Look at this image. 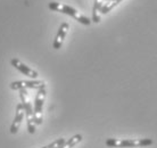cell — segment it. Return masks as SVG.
Instances as JSON below:
<instances>
[{
  "mask_svg": "<svg viewBox=\"0 0 157 148\" xmlns=\"http://www.w3.org/2000/svg\"><path fill=\"white\" fill-rule=\"evenodd\" d=\"M48 7H49V9L54 10V12H59V13H63V14H66V15L71 16L75 21L80 22V23L83 24V25H90L91 24V21L89 20L88 17H86V16L82 15V14H80L75 8L71 7V6H68V5H64V4L56 2V1H51V2H49Z\"/></svg>",
  "mask_w": 157,
  "mask_h": 148,
  "instance_id": "1",
  "label": "cell"
},
{
  "mask_svg": "<svg viewBox=\"0 0 157 148\" xmlns=\"http://www.w3.org/2000/svg\"><path fill=\"white\" fill-rule=\"evenodd\" d=\"M106 145L112 148H134V147H146L153 145V140L145 139H113L109 138L106 140Z\"/></svg>",
  "mask_w": 157,
  "mask_h": 148,
  "instance_id": "2",
  "label": "cell"
},
{
  "mask_svg": "<svg viewBox=\"0 0 157 148\" xmlns=\"http://www.w3.org/2000/svg\"><path fill=\"white\" fill-rule=\"evenodd\" d=\"M21 100H22V105H23L24 112L26 114V124H28V131L29 133H33L36 132V120H34V111L32 108V105L30 103V99H29L28 96V91L25 89L21 90Z\"/></svg>",
  "mask_w": 157,
  "mask_h": 148,
  "instance_id": "3",
  "label": "cell"
},
{
  "mask_svg": "<svg viewBox=\"0 0 157 148\" xmlns=\"http://www.w3.org/2000/svg\"><path fill=\"white\" fill-rule=\"evenodd\" d=\"M46 99V88L38 90V94L36 96L34 100V120L36 125H40L42 123V112H43V104Z\"/></svg>",
  "mask_w": 157,
  "mask_h": 148,
  "instance_id": "4",
  "label": "cell"
},
{
  "mask_svg": "<svg viewBox=\"0 0 157 148\" xmlns=\"http://www.w3.org/2000/svg\"><path fill=\"white\" fill-rule=\"evenodd\" d=\"M10 88L13 90H22V89H43L46 88V84L43 81H38V80H30V81H25V80H21V81H14L10 84Z\"/></svg>",
  "mask_w": 157,
  "mask_h": 148,
  "instance_id": "5",
  "label": "cell"
},
{
  "mask_svg": "<svg viewBox=\"0 0 157 148\" xmlns=\"http://www.w3.org/2000/svg\"><path fill=\"white\" fill-rule=\"evenodd\" d=\"M10 64H12L13 66L15 67L17 71H20L21 73H23L24 75H26V76H29V78L31 79H36L38 76H39V74H38V72L34 70H32L31 67L26 66L24 63H22L20 60V59L17 58H13L12 60H10Z\"/></svg>",
  "mask_w": 157,
  "mask_h": 148,
  "instance_id": "6",
  "label": "cell"
},
{
  "mask_svg": "<svg viewBox=\"0 0 157 148\" xmlns=\"http://www.w3.org/2000/svg\"><path fill=\"white\" fill-rule=\"evenodd\" d=\"M24 114H25V112H24L23 105H22V103H20L18 105L16 106L15 117H14V121H13L12 125H10V129H9L10 133H13V134L17 133V131H18V129L21 127V123H22V121H23L24 119Z\"/></svg>",
  "mask_w": 157,
  "mask_h": 148,
  "instance_id": "7",
  "label": "cell"
},
{
  "mask_svg": "<svg viewBox=\"0 0 157 148\" xmlns=\"http://www.w3.org/2000/svg\"><path fill=\"white\" fill-rule=\"evenodd\" d=\"M68 29H70L68 23H63L60 26H59L58 32H57L55 39H54V48H55L56 50L62 47L64 40H65V38H66L67 32H68Z\"/></svg>",
  "mask_w": 157,
  "mask_h": 148,
  "instance_id": "8",
  "label": "cell"
},
{
  "mask_svg": "<svg viewBox=\"0 0 157 148\" xmlns=\"http://www.w3.org/2000/svg\"><path fill=\"white\" fill-rule=\"evenodd\" d=\"M105 0H94V8H92V21L94 23H99L100 22V12L102 8V2Z\"/></svg>",
  "mask_w": 157,
  "mask_h": 148,
  "instance_id": "9",
  "label": "cell"
},
{
  "mask_svg": "<svg viewBox=\"0 0 157 148\" xmlns=\"http://www.w3.org/2000/svg\"><path fill=\"white\" fill-rule=\"evenodd\" d=\"M82 139H83L82 134H75V136L72 137L71 139H68L67 141H65L59 148H73L74 146H76L78 142H81Z\"/></svg>",
  "mask_w": 157,
  "mask_h": 148,
  "instance_id": "10",
  "label": "cell"
},
{
  "mask_svg": "<svg viewBox=\"0 0 157 148\" xmlns=\"http://www.w3.org/2000/svg\"><path fill=\"white\" fill-rule=\"evenodd\" d=\"M121 1H122V0H108L106 4L102 6L100 14H107V13H109L110 10H112L113 8L116 7V6H117Z\"/></svg>",
  "mask_w": 157,
  "mask_h": 148,
  "instance_id": "11",
  "label": "cell"
},
{
  "mask_svg": "<svg viewBox=\"0 0 157 148\" xmlns=\"http://www.w3.org/2000/svg\"><path fill=\"white\" fill-rule=\"evenodd\" d=\"M65 142V139L64 138H59V139H57V140H55L54 142H51L50 145H48V146H44V147L42 148H59Z\"/></svg>",
  "mask_w": 157,
  "mask_h": 148,
  "instance_id": "12",
  "label": "cell"
},
{
  "mask_svg": "<svg viewBox=\"0 0 157 148\" xmlns=\"http://www.w3.org/2000/svg\"><path fill=\"white\" fill-rule=\"evenodd\" d=\"M106 1H108V0H106Z\"/></svg>",
  "mask_w": 157,
  "mask_h": 148,
  "instance_id": "13",
  "label": "cell"
}]
</instances>
